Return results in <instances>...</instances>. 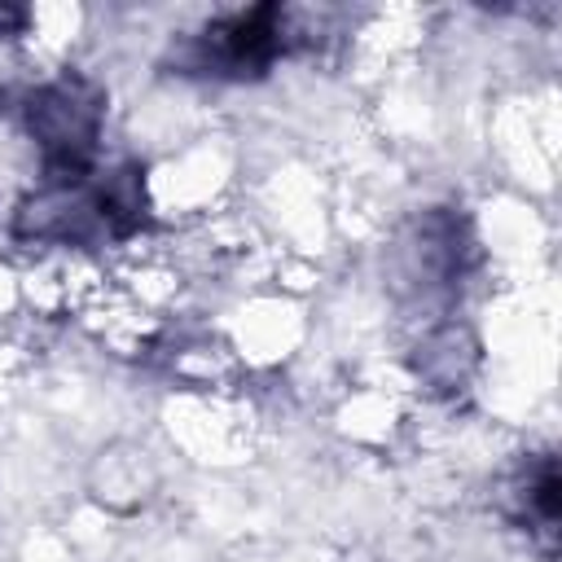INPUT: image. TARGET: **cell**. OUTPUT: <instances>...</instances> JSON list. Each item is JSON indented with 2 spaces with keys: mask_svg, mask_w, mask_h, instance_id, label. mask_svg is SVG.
I'll use <instances>...</instances> for the list:
<instances>
[{
  "mask_svg": "<svg viewBox=\"0 0 562 562\" xmlns=\"http://www.w3.org/2000/svg\"><path fill=\"white\" fill-rule=\"evenodd\" d=\"M149 224L145 171L114 167L88 171L79 180L44 184L40 193L22 198L13 211V233L22 241H53V246H105L127 241Z\"/></svg>",
  "mask_w": 562,
  "mask_h": 562,
  "instance_id": "1",
  "label": "cell"
},
{
  "mask_svg": "<svg viewBox=\"0 0 562 562\" xmlns=\"http://www.w3.org/2000/svg\"><path fill=\"white\" fill-rule=\"evenodd\" d=\"M294 44L290 13L281 4H255L224 18H211L193 35L176 40L167 61L171 75H211V79H259Z\"/></svg>",
  "mask_w": 562,
  "mask_h": 562,
  "instance_id": "2",
  "label": "cell"
},
{
  "mask_svg": "<svg viewBox=\"0 0 562 562\" xmlns=\"http://www.w3.org/2000/svg\"><path fill=\"white\" fill-rule=\"evenodd\" d=\"M105 123V88L79 70H61L26 97V132L40 145L44 184L79 180L92 171L97 136Z\"/></svg>",
  "mask_w": 562,
  "mask_h": 562,
  "instance_id": "3",
  "label": "cell"
},
{
  "mask_svg": "<svg viewBox=\"0 0 562 562\" xmlns=\"http://www.w3.org/2000/svg\"><path fill=\"white\" fill-rule=\"evenodd\" d=\"M26 22H31V13H26L22 4H0V35H4V40H9V35H22Z\"/></svg>",
  "mask_w": 562,
  "mask_h": 562,
  "instance_id": "5",
  "label": "cell"
},
{
  "mask_svg": "<svg viewBox=\"0 0 562 562\" xmlns=\"http://www.w3.org/2000/svg\"><path fill=\"white\" fill-rule=\"evenodd\" d=\"M514 518L522 522V531L540 536L544 553L553 549V531H558V461L549 452L527 457L522 470L514 474Z\"/></svg>",
  "mask_w": 562,
  "mask_h": 562,
  "instance_id": "4",
  "label": "cell"
}]
</instances>
